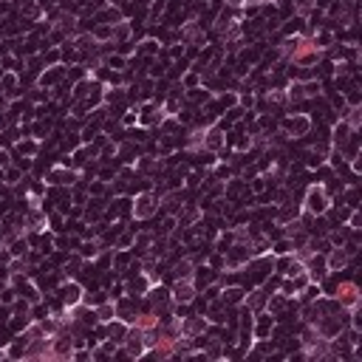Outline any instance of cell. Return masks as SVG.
Listing matches in <instances>:
<instances>
[{
  "label": "cell",
  "mask_w": 362,
  "mask_h": 362,
  "mask_svg": "<svg viewBox=\"0 0 362 362\" xmlns=\"http://www.w3.org/2000/svg\"><path fill=\"white\" fill-rule=\"evenodd\" d=\"M317 54V45H311L308 40H300V43L294 45V60L297 62H305V60H311Z\"/></svg>",
  "instance_id": "1"
},
{
  "label": "cell",
  "mask_w": 362,
  "mask_h": 362,
  "mask_svg": "<svg viewBox=\"0 0 362 362\" xmlns=\"http://www.w3.org/2000/svg\"><path fill=\"white\" fill-rule=\"evenodd\" d=\"M354 292H357V289H354L351 283H345V286H339V294H342V300H354Z\"/></svg>",
  "instance_id": "2"
}]
</instances>
